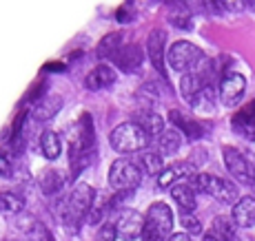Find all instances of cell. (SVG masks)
I'll use <instances>...</instances> for the list:
<instances>
[{
	"label": "cell",
	"instance_id": "obj_3",
	"mask_svg": "<svg viewBox=\"0 0 255 241\" xmlns=\"http://www.w3.org/2000/svg\"><path fill=\"white\" fill-rule=\"evenodd\" d=\"M149 140L151 137L135 122H125V124L116 126L109 133L111 149L118 151V153H138V151H144L149 146Z\"/></svg>",
	"mask_w": 255,
	"mask_h": 241
},
{
	"label": "cell",
	"instance_id": "obj_16",
	"mask_svg": "<svg viewBox=\"0 0 255 241\" xmlns=\"http://www.w3.org/2000/svg\"><path fill=\"white\" fill-rule=\"evenodd\" d=\"M231 217L238 228H251L255 226V197H240V201L233 206Z\"/></svg>",
	"mask_w": 255,
	"mask_h": 241
},
{
	"label": "cell",
	"instance_id": "obj_31",
	"mask_svg": "<svg viewBox=\"0 0 255 241\" xmlns=\"http://www.w3.org/2000/svg\"><path fill=\"white\" fill-rule=\"evenodd\" d=\"M169 241H191V237L186 233H178V235H173Z\"/></svg>",
	"mask_w": 255,
	"mask_h": 241
},
{
	"label": "cell",
	"instance_id": "obj_19",
	"mask_svg": "<svg viewBox=\"0 0 255 241\" xmlns=\"http://www.w3.org/2000/svg\"><path fill=\"white\" fill-rule=\"evenodd\" d=\"M67 184V175L62 170H45L40 177H38V186L40 190L47 195V197H53L58 195Z\"/></svg>",
	"mask_w": 255,
	"mask_h": 241
},
{
	"label": "cell",
	"instance_id": "obj_27",
	"mask_svg": "<svg viewBox=\"0 0 255 241\" xmlns=\"http://www.w3.org/2000/svg\"><path fill=\"white\" fill-rule=\"evenodd\" d=\"M180 221H182L186 235H200V233H202V224H200V219L195 217L193 213H182Z\"/></svg>",
	"mask_w": 255,
	"mask_h": 241
},
{
	"label": "cell",
	"instance_id": "obj_11",
	"mask_svg": "<svg viewBox=\"0 0 255 241\" xmlns=\"http://www.w3.org/2000/svg\"><path fill=\"white\" fill-rule=\"evenodd\" d=\"M142 62H144V53L140 44H125L114 58V65L125 73H135L142 67Z\"/></svg>",
	"mask_w": 255,
	"mask_h": 241
},
{
	"label": "cell",
	"instance_id": "obj_29",
	"mask_svg": "<svg viewBox=\"0 0 255 241\" xmlns=\"http://www.w3.org/2000/svg\"><path fill=\"white\" fill-rule=\"evenodd\" d=\"M96 241H118V230H116V226H111V224L102 226V228L98 230V235H96Z\"/></svg>",
	"mask_w": 255,
	"mask_h": 241
},
{
	"label": "cell",
	"instance_id": "obj_7",
	"mask_svg": "<svg viewBox=\"0 0 255 241\" xmlns=\"http://www.w3.org/2000/svg\"><path fill=\"white\" fill-rule=\"evenodd\" d=\"M222 157H224V166L231 173V177H235L240 184L255 186V164L242 151L235 149V146H224Z\"/></svg>",
	"mask_w": 255,
	"mask_h": 241
},
{
	"label": "cell",
	"instance_id": "obj_13",
	"mask_svg": "<svg viewBox=\"0 0 255 241\" xmlns=\"http://www.w3.org/2000/svg\"><path fill=\"white\" fill-rule=\"evenodd\" d=\"M114 84H116V71L107 65H98L85 78V86L89 91H105V88H111Z\"/></svg>",
	"mask_w": 255,
	"mask_h": 241
},
{
	"label": "cell",
	"instance_id": "obj_32",
	"mask_svg": "<svg viewBox=\"0 0 255 241\" xmlns=\"http://www.w3.org/2000/svg\"><path fill=\"white\" fill-rule=\"evenodd\" d=\"M233 241H253V239L251 237H235Z\"/></svg>",
	"mask_w": 255,
	"mask_h": 241
},
{
	"label": "cell",
	"instance_id": "obj_28",
	"mask_svg": "<svg viewBox=\"0 0 255 241\" xmlns=\"http://www.w3.org/2000/svg\"><path fill=\"white\" fill-rule=\"evenodd\" d=\"M0 177H4V179L13 177V157L9 153H0Z\"/></svg>",
	"mask_w": 255,
	"mask_h": 241
},
{
	"label": "cell",
	"instance_id": "obj_4",
	"mask_svg": "<svg viewBox=\"0 0 255 241\" xmlns=\"http://www.w3.org/2000/svg\"><path fill=\"white\" fill-rule=\"evenodd\" d=\"M109 184L118 193H133L142 184V168L133 160H116L109 168Z\"/></svg>",
	"mask_w": 255,
	"mask_h": 241
},
{
	"label": "cell",
	"instance_id": "obj_8",
	"mask_svg": "<svg viewBox=\"0 0 255 241\" xmlns=\"http://www.w3.org/2000/svg\"><path fill=\"white\" fill-rule=\"evenodd\" d=\"M220 102L224 106H238L244 97V91H247V80H244L242 73H227V76L220 80Z\"/></svg>",
	"mask_w": 255,
	"mask_h": 241
},
{
	"label": "cell",
	"instance_id": "obj_18",
	"mask_svg": "<svg viewBox=\"0 0 255 241\" xmlns=\"http://www.w3.org/2000/svg\"><path fill=\"white\" fill-rule=\"evenodd\" d=\"M62 106V97L60 95H53V93H47L42 95L40 100L33 104V120L36 122H47L60 111Z\"/></svg>",
	"mask_w": 255,
	"mask_h": 241
},
{
	"label": "cell",
	"instance_id": "obj_33",
	"mask_svg": "<svg viewBox=\"0 0 255 241\" xmlns=\"http://www.w3.org/2000/svg\"><path fill=\"white\" fill-rule=\"evenodd\" d=\"M247 7L251 9V11H255V2H247Z\"/></svg>",
	"mask_w": 255,
	"mask_h": 241
},
{
	"label": "cell",
	"instance_id": "obj_25",
	"mask_svg": "<svg viewBox=\"0 0 255 241\" xmlns=\"http://www.w3.org/2000/svg\"><path fill=\"white\" fill-rule=\"evenodd\" d=\"M24 197L18 193H13V190H4V193H0V213L4 215H18L22 213L24 208Z\"/></svg>",
	"mask_w": 255,
	"mask_h": 241
},
{
	"label": "cell",
	"instance_id": "obj_22",
	"mask_svg": "<svg viewBox=\"0 0 255 241\" xmlns=\"http://www.w3.org/2000/svg\"><path fill=\"white\" fill-rule=\"evenodd\" d=\"M135 124H140L142 131H144L149 137H155V135L160 137L166 131L164 129V120L155 111H140L138 115H135Z\"/></svg>",
	"mask_w": 255,
	"mask_h": 241
},
{
	"label": "cell",
	"instance_id": "obj_5",
	"mask_svg": "<svg viewBox=\"0 0 255 241\" xmlns=\"http://www.w3.org/2000/svg\"><path fill=\"white\" fill-rule=\"evenodd\" d=\"M204 60V53L200 47H195L193 42L189 40H178L171 44L169 53H166V62L173 71H180V73H189V71H195L200 67V62Z\"/></svg>",
	"mask_w": 255,
	"mask_h": 241
},
{
	"label": "cell",
	"instance_id": "obj_24",
	"mask_svg": "<svg viewBox=\"0 0 255 241\" xmlns=\"http://www.w3.org/2000/svg\"><path fill=\"white\" fill-rule=\"evenodd\" d=\"M138 164H140L142 173H146V175L160 177V175H162V170H164V160H162V155L155 153V151H144V153L138 157Z\"/></svg>",
	"mask_w": 255,
	"mask_h": 241
},
{
	"label": "cell",
	"instance_id": "obj_30",
	"mask_svg": "<svg viewBox=\"0 0 255 241\" xmlns=\"http://www.w3.org/2000/svg\"><path fill=\"white\" fill-rule=\"evenodd\" d=\"M118 20H120V22H127V20H131L129 7H125V9H120V11H118Z\"/></svg>",
	"mask_w": 255,
	"mask_h": 241
},
{
	"label": "cell",
	"instance_id": "obj_23",
	"mask_svg": "<svg viewBox=\"0 0 255 241\" xmlns=\"http://www.w3.org/2000/svg\"><path fill=\"white\" fill-rule=\"evenodd\" d=\"M180 146H182V135H180V131L175 129H166L162 135L158 137V153L160 155H175L180 151Z\"/></svg>",
	"mask_w": 255,
	"mask_h": 241
},
{
	"label": "cell",
	"instance_id": "obj_1",
	"mask_svg": "<svg viewBox=\"0 0 255 241\" xmlns=\"http://www.w3.org/2000/svg\"><path fill=\"white\" fill-rule=\"evenodd\" d=\"M189 184L195 188V193H204L211 195L213 199H218L220 204H238L240 201V193H238V186L233 181L224 179V177L218 175H209V173H200L189 177Z\"/></svg>",
	"mask_w": 255,
	"mask_h": 241
},
{
	"label": "cell",
	"instance_id": "obj_12",
	"mask_svg": "<svg viewBox=\"0 0 255 241\" xmlns=\"http://www.w3.org/2000/svg\"><path fill=\"white\" fill-rule=\"evenodd\" d=\"M164 42H166V33L160 31V29L158 31H151L149 40H146V53H149V60H151V65L155 67V71H158L162 78H166V71H164V60H166Z\"/></svg>",
	"mask_w": 255,
	"mask_h": 241
},
{
	"label": "cell",
	"instance_id": "obj_9",
	"mask_svg": "<svg viewBox=\"0 0 255 241\" xmlns=\"http://www.w3.org/2000/svg\"><path fill=\"white\" fill-rule=\"evenodd\" d=\"M142 228H144V217L133 208H125L120 210L116 221V230H118V237L122 241H133L142 237Z\"/></svg>",
	"mask_w": 255,
	"mask_h": 241
},
{
	"label": "cell",
	"instance_id": "obj_15",
	"mask_svg": "<svg viewBox=\"0 0 255 241\" xmlns=\"http://www.w3.org/2000/svg\"><path fill=\"white\" fill-rule=\"evenodd\" d=\"M193 164L191 161H178V164L169 166L162 170V175L158 177V186L160 188H173L182 177H193Z\"/></svg>",
	"mask_w": 255,
	"mask_h": 241
},
{
	"label": "cell",
	"instance_id": "obj_6",
	"mask_svg": "<svg viewBox=\"0 0 255 241\" xmlns=\"http://www.w3.org/2000/svg\"><path fill=\"white\" fill-rule=\"evenodd\" d=\"M93 199H96V190H93L89 184H78L76 188H73V193L69 195V199H67V217H65L67 224H69L73 230L91 213Z\"/></svg>",
	"mask_w": 255,
	"mask_h": 241
},
{
	"label": "cell",
	"instance_id": "obj_14",
	"mask_svg": "<svg viewBox=\"0 0 255 241\" xmlns=\"http://www.w3.org/2000/svg\"><path fill=\"white\" fill-rule=\"evenodd\" d=\"M235 239V221L233 217L220 215L213 219L209 233L204 235V241H233Z\"/></svg>",
	"mask_w": 255,
	"mask_h": 241
},
{
	"label": "cell",
	"instance_id": "obj_17",
	"mask_svg": "<svg viewBox=\"0 0 255 241\" xmlns=\"http://www.w3.org/2000/svg\"><path fill=\"white\" fill-rule=\"evenodd\" d=\"M169 120H171V124H173V129L180 131V133H184L189 140H200V137L204 135L202 124H200V122H195V120H191V117H186L182 111H171L169 113Z\"/></svg>",
	"mask_w": 255,
	"mask_h": 241
},
{
	"label": "cell",
	"instance_id": "obj_26",
	"mask_svg": "<svg viewBox=\"0 0 255 241\" xmlns=\"http://www.w3.org/2000/svg\"><path fill=\"white\" fill-rule=\"evenodd\" d=\"M40 151L42 155L47 157V160H58L62 153V144H60V137H58V133L53 131H45L40 135Z\"/></svg>",
	"mask_w": 255,
	"mask_h": 241
},
{
	"label": "cell",
	"instance_id": "obj_20",
	"mask_svg": "<svg viewBox=\"0 0 255 241\" xmlns=\"http://www.w3.org/2000/svg\"><path fill=\"white\" fill-rule=\"evenodd\" d=\"M125 47V33L122 31H111L107 36H102V40L96 47V56L98 58H111L114 60L116 53Z\"/></svg>",
	"mask_w": 255,
	"mask_h": 241
},
{
	"label": "cell",
	"instance_id": "obj_10",
	"mask_svg": "<svg viewBox=\"0 0 255 241\" xmlns=\"http://www.w3.org/2000/svg\"><path fill=\"white\" fill-rule=\"evenodd\" d=\"M231 126L240 137L249 142H255V100L242 106L235 115L231 117Z\"/></svg>",
	"mask_w": 255,
	"mask_h": 241
},
{
	"label": "cell",
	"instance_id": "obj_21",
	"mask_svg": "<svg viewBox=\"0 0 255 241\" xmlns=\"http://www.w3.org/2000/svg\"><path fill=\"white\" fill-rule=\"evenodd\" d=\"M171 197L175 199V204L180 206L182 213H193L195 204H198V199H195V188L189 181H186V184H175L173 188H171Z\"/></svg>",
	"mask_w": 255,
	"mask_h": 241
},
{
	"label": "cell",
	"instance_id": "obj_2",
	"mask_svg": "<svg viewBox=\"0 0 255 241\" xmlns=\"http://www.w3.org/2000/svg\"><path fill=\"white\" fill-rule=\"evenodd\" d=\"M173 237V213L162 201L153 204L144 215L142 241H169Z\"/></svg>",
	"mask_w": 255,
	"mask_h": 241
}]
</instances>
